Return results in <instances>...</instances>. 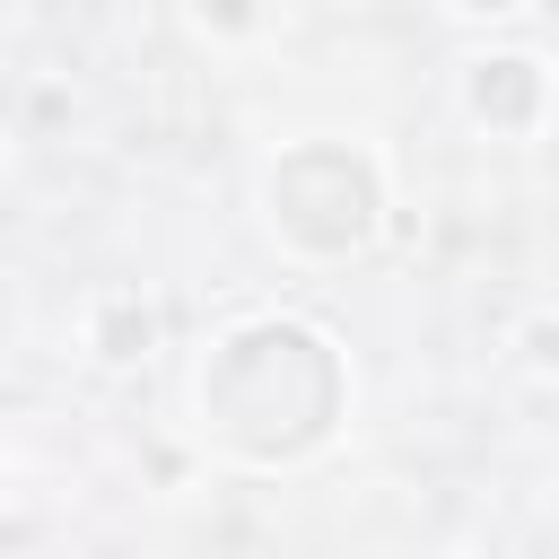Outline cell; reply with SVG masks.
Wrapping results in <instances>:
<instances>
[{"label": "cell", "mask_w": 559, "mask_h": 559, "mask_svg": "<svg viewBox=\"0 0 559 559\" xmlns=\"http://www.w3.org/2000/svg\"><path fill=\"white\" fill-rule=\"evenodd\" d=\"M271 201H280V227H288L297 245H314V253L358 245V236H367V210H376L367 166L341 157V148H297V157L271 175Z\"/></svg>", "instance_id": "7a4b0ae2"}, {"label": "cell", "mask_w": 559, "mask_h": 559, "mask_svg": "<svg viewBox=\"0 0 559 559\" xmlns=\"http://www.w3.org/2000/svg\"><path fill=\"white\" fill-rule=\"evenodd\" d=\"M550 17H559V0H550Z\"/></svg>", "instance_id": "277c9868"}, {"label": "cell", "mask_w": 559, "mask_h": 559, "mask_svg": "<svg viewBox=\"0 0 559 559\" xmlns=\"http://www.w3.org/2000/svg\"><path fill=\"white\" fill-rule=\"evenodd\" d=\"M472 105H480V114H498V122H524V114H533V70H524V61H480Z\"/></svg>", "instance_id": "3957f363"}, {"label": "cell", "mask_w": 559, "mask_h": 559, "mask_svg": "<svg viewBox=\"0 0 559 559\" xmlns=\"http://www.w3.org/2000/svg\"><path fill=\"white\" fill-rule=\"evenodd\" d=\"M332 393H341L332 349H323L314 332H297V323L236 332V341L218 349V367L201 376L210 419H218L236 445H253V454H297L306 437H323Z\"/></svg>", "instance_id": "6da1fadb"}]
</instances>
